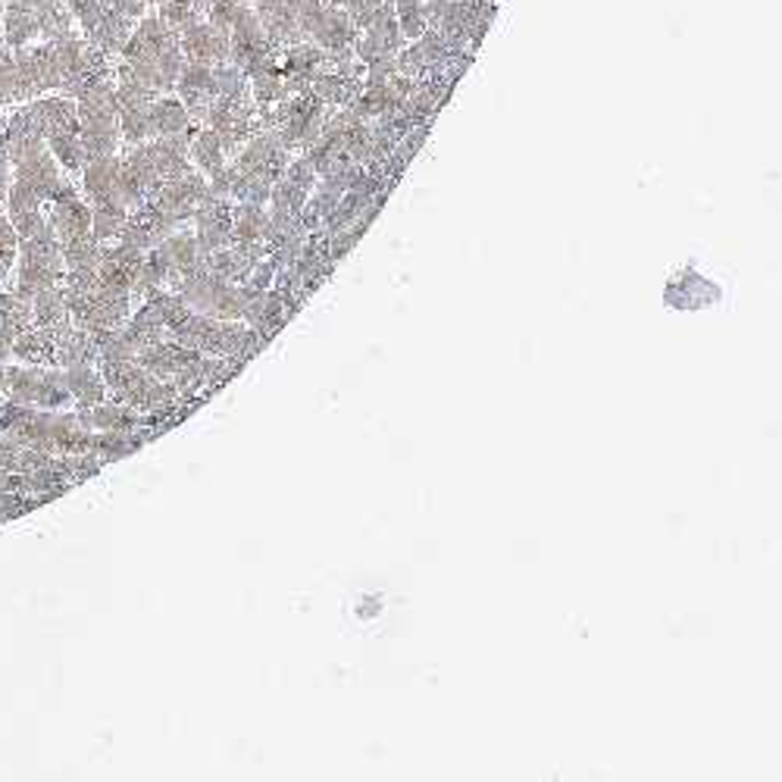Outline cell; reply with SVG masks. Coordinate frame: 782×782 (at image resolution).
Returning <instances> with one entry per match:
<instances>
[{
  "label": "cell",
  "mask_w": 782,
  "mask_h": 782,
  "mask_svg": "<svg viewBox=\"0 0 782 782\" xmlns=\"http://www.w3.org/2000/svg\"><path fill=\"white\" fill-rule=\"evenodd\" d=\"M282 179L285 182H291V186L304 188V191H313V186H317V170H313V163L307 160L304 153H298V157H291L289 167H285V172H282Z\"/></svg>",
  "instance_id": "2e32d148"
},
{
  "label": "cell",
  "mask_w": 782,
  "mask_h": 782,
  "mask_svg": "<svg viewBox=\"0 0 782 782\" xmlns=\"http://www.w3.org/2000/svg\"><path fill=\"white\" fill-rule=\"evenodd\" d=\"M188 160L198 167V172H204L207 179L217 176V172L229 163V153L222 148L220 136L213 129H198L191 132V141H188Z\"/></svg>",
  "instance_id": "ba28073f"
},
{
  "label": "cell",
  "mask_w": 782,
  "mask_h": 782,
  "mask_svg": "<svg viewBox=\"0 0 782 782\" xmlns=\"http://www.w3.org/2000/svg\"><path fill=\"white\" fill-rule=\"evenodd\" d=\"M148 120H151V138L186 136V132H191V117H188L186 103L179 101V98H172V94L153 98Z\"/></svg>",
  "instance_id": "5b68a950"
},
{
  "label": "cell",
  "mask_w": 782,
  "mask_h": 782,
  "mask_svg": "<svg viewBox=\"0 0 782 782\" xmlns=\"http://www.w3.org/2000/svg\"><path fill=\"white\" fill-rule=\"evenodd\" d=\"M34 13H38V34L44 41H60L76 34V19L69 13L67 0H34Z\"/></svg>",
  "instance_id": "9c48e42d"
},
{
  "label": "cell",
  "mask_w": 782,
  "mask_h": 782,
  "mask_svg": "<svg viewBox=\"0 0 782 782\" xmlns=\"http://www.w3.org/2000/svg\"><path fill=\"white\" fill-rule=\"evenodd\" d=\"M179 48L191 63H207L217 67L229 60V29H220L207 19H194L179 32Z\"/></svg>",
  "instance_id": "6da1fadb"
},
{
  "label": "cell",
  "mask_w": 782,
  "mask_h": 782,
  "mask_svg": "<svg viewBox=\"0 0 782 782\" xmlns=\"http://www.w3.org/2000/svg\"><path fill=\"white\" fill-rule=\"evenodd\" d=\"M307 198H310V191L279 179L270 191V213L272 217H301Z\"/></svg>",
  "instance_id": "30bf717a"
},
{
  "label": "cell",
  "mask_w": 782,
  "mask_h": 782,
  "mask_svg": "<svg viewBox=\"0 0 782 782\" xmlns=\"http://www.w3.org/2000/svg\"><path fill=\"white\" fill-rule=\"evenodd\" d=\"M391 3H394V17H398L401 34L408 41H417L429 29V22L423 17V0H391Z\"/></svg>",
  "instance_id": "4fadbf2b"
},
{
  "label": "cell",
  "mask_w": 782,
  "mask_h": 782,
  "mask_svg": "<svg viewBox=\"0 0 782 782\" xmlns=\"http://www.w3.org/2000/svg\"><path fill=\"white\" fill-rule=\"evenodd\" d=\"M194 358H201V354L194 348H186L182 341H157L151 348L138 351V367H144L157 379H172Z\"/></svg>",
  "instance_id": "3957f363"
},
{
  "label": "cell",
  "mask_w": 782,
  "mask_h": 782,
  "mask_svg": "<svg viewBox=\"0 0 782 782\" xmlns=\"http://www.w3.org/2000/svg\"><path fill=\"white\" fill-rule=\"evenodd\" d=\"M0 34L10 51L26 48L38 38V13L34 0H3L0 3Z\"/></svg>",
  "instance_id": "7a4b0ae2"
},
{
  "label": "cell",
  "mask_w": 782,
  "mask_h": 782,
  "mask_svg": "<svg viewBox=\"0 0 782 782\" xmlns=\"http://www.w3.org/2000/svg\"><path fill=\"white\" fill-rule=\"evenodd\" d=\"M110 7H113L117 13H122L126 19L138 22V19L151 10V0H110Z\"/></svg>",
  "instance_id": "e0dca14e"
},
{
  "label": "cell",
  "mask_w": 782,
  "mask_h": 782,
  "mask_svg": "<svg viewBox=\"0 0 782 782\" xmlns=\"http://www.w3.org/2000/svg\"><path fill=\"white\" fill-rule=\"evenodd\" d=\"M251 98H254L257 107H275L279 101L289 98L285 91V79L279 69L272 72H260V76H251Z\"/></svg>",
  "instance_id": "7c38bea8"
},
{
  "label": "cell",
  "mask_w": 782,
  "mask_h": 782,
  "mask_svg": "<svg viewBox=\"0 0 782 782\" xmlns=\"http://www.w3.org/2000/svg\"><path fill=\"white\" fill-rule=\"evenodd\" d=\"M132 29H136V22H132V19H126L122 13H117L113 7H107V13L101 17V22H98V26H94L88 34H82V38L91 41L94 48H101L107 57H117V53L126 48V41H129Z\"/></svg>",
  "instance_id": "52a82bcc"
},
{
  "label": "cell",
  "mask_w": 782,
  "mask_h": 782,
  "mask_svg": "<svg viewBox=\"0 0 782 782\" xmlns=\"http://www.w3.org/2000/svg\"><path fill=\"white\" fill-rule=\"evenodd\" d=\"M51 222L53 232L60 239H76V235H86L91 232V207L86 201H79L76 194H67V198H57L51 210Z\"/></svg>",
  "instance_id": "8992f818"
},
{
  "label": "cell",
  "mask_w": 782,
  "mask_h": 782,
  "mask_svg": "<svg viewBox=\"0 0 782 782\" xmlns=\"http://www.w3.org/2000/svg\"><path fill=\"white\" fill-rule=\"evenodd\" d=\"M67 7L72 19H76V26H79V34H88L101 22L110 0H67Z\"/></svg>",
  "instance_id": "5bb4252c"
},
{
  "label": "cell",
  "mask_w": 782,
  "mask_h": 782,
  "mask_svg": "<svg viewBox=\"0 0 782 782\" xmlns=\"http://www.w3.org/2000/svg\"><path fill=\"white\" fill-rule=\"evenodd\" d=\"M82 186L86 194L91 198V204L101 201H120V157H98L88 160L82 167Z\"/></svg>",
  "instance_id": "277c9868"
},
{
  "label": "cell",
  "mask_w": 782,
  "mask_h": 782,
  "mask_svg": "<svg viewBox=\"0 0 782 782\" xmlns=\"http://www.w3.org/2000/svg\"><path fill=\"white\" fill-rule=\"evenodd\" d=\"M69 391L86 404V408H91V404H101L103 398V379L94 370H88V367H72V373H69L67 379Z\"/></svg>",
  "instance_id": "8fae6325"
},
{
  "label": "cell",
  "mask_w": 782,
  "mask_h": 782,
  "mask_svg": "<svg viewBox=\"0 0 782 782\" xmlns=\"http://www.w3.org/2000/svg\"><path fill=\"white\" fill-rule=\"evenodd\" d=\"M13 101H22L17 60H13V51H0V103Z\"/></svg>",
  "instance_id": "9a60e30c"
}]
</instances>
